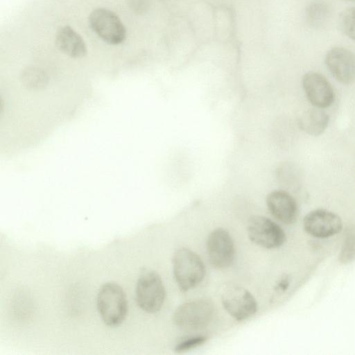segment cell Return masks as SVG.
<instances>
[{"instance_id":"1","label":"cell","mask_w":355,"mask_h":355,"mask_svg":"<svg viewBox=\"0 0 355 355\" xmlns=\"http://www.w3.org/2000/svg\"><path fill=\"white\" fill-rule=\"evenodd\" d=\"M97 307L107 325H120L128 313V301L123 288L113 282L103 284L97 295Z\"/></svg>"},{"instance_id":"2","label":"cell","mask_w":355,"mask_h":355,"mask_svg":"<svg viewBox=\"0 0 355 355\" xmlns=\"http://www.w3.org/2000/svg\"><path fill=\"white\" fill-rule=\"evenodd\" d=\"M173 271L179 288L187 291L203 280L206 270L200 257L192 250L181 248L173 255Z\"/></svg>"},{"instance_id":"3","label":"cell","mask_w":355,"mask_h":355,"mask_svg":"<svg viewBox=\"0 0 355 355\" xmlns=\"http://www.w3.org/2000/svg\"><path fill=\"white\" fill-rule=\"evenodd\" d=\"M135 293L137 303L143 311L148 313L159 311L166 295L159 275L153 270L145 269L139 277Z\"/></svg>"},{"instance_id":"4","label":"cell","mask_w":355,"mask_h":355,"mask_svg":"<svg viewBox=\"0 0 355 355\" xmlns=\"http://www.w3.org/2000/svg\"><path fill=\"white\" fill-rule=\"evenodd\" d=\"M214 311V304L209 300H193L182 304L175 310L173 321L184 329H199L209 323Z\"/></svg>"},{"instance_id":"5","label":"cell","mask_w":355,"mask_h":355,"mask_svg":"<svg viewBox=\"0 0 355 355\" xmlns=\"http://www.w3.org/2000/svg\"><path fill=\"white\" fill-rule=\"evenodd\" d=\"M220 298L225 311L238 321L247 320L257 311V302L253 295L239 285H225L221 291Z\"/></svg>"},{"instance_id":"6","label":"cell","mask_w":355,"mask_h":355,"mask_svg":"<svg viewBox=\"0 0 355 355\" xmlns=\"http://www.w3.org/2000/svg\"><path fill=\"white\" fill-rule=\"evenodd\" d=\"M92 31L107 44L116 45L126 37V29L119 17L112 10L96 8L89 16Z\"/></svg>"},{"instance_id":"7","label":"cell","mask_w":355,"mask_h":355,"mask_svg":"<svg viewBox=\"0 0 355 355\" xmlns=\"http://www.w3.org/2000/svg\"><path fill=\"white\" fill-rule=\"evenodd\" d=\"M247 232L252 243L266 249L279 248L286 241L284 230L274 221L262 216L250 218Z\"/></svg>"},{"instance_id":"8","label":"cell","mask_w":355,"mask_h":355,"mask_svg":"<svg viewBox=\"0 0 355 355\" xmlns=\"http://www.w3.org/2000/svg\"><path fill=\"white\" fill-rule=\"evenodd\" d=\"M207 253L211 265L217 269L230 267L235 257V246L230 233L223 228L213 230L207 240Z\"/></svg>"},{"instance_id":"9","label":"cell","mask_w":355,"mask_h":355,"mask_svg":"<svg viewBox=\"0 0 355 355\" xmlns=\"http://www.w3.org/2000/svg\"><path fill=\"white\" fill-rule=\"evenodd\" d=\"M324 62L338 82L349 85L355 80V54L350 50L341 46L331 48L327 53Z\"/></svg>"},{"instance_id":"10","label":"cell","mask_w":355,"mask_h":355,"mask_svg":"<svg viewBox=\"0 0 355 355\" xmlns=\"http://www.w3.org/2000/svg\"><path fill=\"white\" fill-rule=\"evenodd\" d=\"M302 82L306 96L313 107L324 109L333 104L334 90L322 74L309 71L303 76Z\"/></svg>"},{"instance_id":"11","label":"cell","mask_w":355,"mask_h":355,"mask_svg":"<svg viewBox=\"0 0 355 355\" xmlns=\"http://www.w3.org/2000/svg\"><path fill=\"white\" fill-rule=\"evenodd\" d=\"M304 230L317 238H327L340 232L343 228L341 218L336 214L322 209L310 211L303 220Z\"/></svg>"},{"instance_id":"12","label":"cell","mask_w":355,"mask_h":355,"mask_svg":"<svg viewBox=\"0 0 355 355\" xmlns=\"http://www.w3.org/2000/svg\"><path fill=\"white\" fill-rule=\"evenodd\" d=\"M266 201L269 211L278 220L287 225L295 222L297 205L289 193L281 189L274 190L268 194Z\"/></svg>"},{"instance_id":"13","label":"cell","mask_w":355,"mask_h":355,"mask_svg":"<svg viewBox=\"0 0 355 355\" xmlns=\"http://www.w3.org/2000/svg\"><path fill=\"white\" fill-rule=\"evenodd\" d=\"M58 49L66 55L79 59L87 53L86 44L83 37L71 26H61L55 35Z\"/></svg>"},{"instance_id":"14","label":"cell","mask_w":355,"mask_h":355,"mask_svg":"<svg viewBox=\"0 0 355 355\" xmlns=\"http://www.w3.org/2000/svg\"><path fill=\"white\" fill-rule=\"evenodd\" d=\"M329 117L322 109L313 107L305 111L298 121L302 130L311 136H319L328 126Z\"/></svg>"},{"instance_id":"15","label":"cell","mask_w":355,"mask_h":355,"mask_svg":"<svg viewBox=\"0 0 355 355\" xmlns=\"http://www.w3.org/2000/svg\"><path fill=\"white\" fill-rule=\"evenodd\" d=\"M329 16V8L324 1H313L310 3L306 10V20L313 28H321L324 26L328 21Z\"/></svg>"},{"instance_id":"16","label":"cell","mask_w":355,"mask_h":355,"mask_svg":"<svg viewBox=\"0 0 355 355\" xmlns=\"http://www.w3.org/2000/svg\"><path fill=\"white\" fill-rule=\"evenodd\" d=\"M21 81L24 86L30 90H46L49 82L48 75L42 69L36 67H30L25 69L21 73Z\"/></svg>"},{"instance_id":"17","label":"cell","mask_w":355,"mask_h":355,"mask_svg":"<svg viewBox=\"0 0 355 355\" xmlns=\"http://www.w3.org/2000/svg\"><path fill=\"white\" fill-rule=\"evenodd\" d=\"M339 26L346 36L355 41V7L348 8L341 12Z\"/></svg>"},{"instance_id":"18","label":"cell","mask_w":355,"mask_h":355,"mask_svg":"<svg viewBox=\"0 0 355 355\" xmlns=\"http://www.w3.org/2000/svg\"><path fill=\"white\" fill-rule=\"evenodd\" d=\"M207 340V337L202 335L194 336L179 342L174 350L178 353H182L203 345Z\"/></svg>"},{"instance_id":"19","label":"cell","mask_w":355,"mask_h":355,"mask_svg":"<svg viewBox=\"0 0 355 355\" xmlns=\"http://www.w3.org/2000/svg\"><path fill=\"white\" fill-rule=\"evenodd\" d=\"M131 10L137 14H144L150 6L149 0H128Z\"/></svg>"},{"instance_id":"20","label":"cell","mask_w":355,"mask_h":355,"mask_svg":"<svg viewBox=\"0 0 355 355\" xmlns=\"http://www.w3.org/2000/svg\"><path fill=\"white\" fill-rule=\"evenodd\" d=\"M288 285V280L287 278L282 279L277 285L276 289L279 291H285Z\"/></svg>"},{"instance_id":"21","label":"cell","mask_w":355,"mask_h":355,"mask_svg":"<svg viewBox=\"0 0 355 355\" xmlns=\"http://www.w3.org/2000/svg\"><path fill=\"white\" fill-rule=\"evenodd\" d=\"M349 1H355V0H349Z\"/></svg>"}]
</instances>
